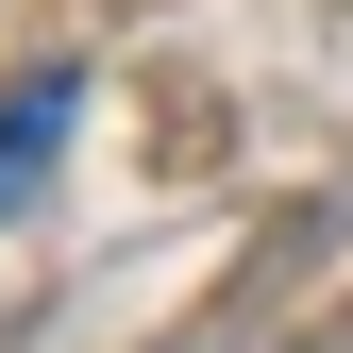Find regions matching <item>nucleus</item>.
Here are the masks:
<instances>
[{"label":"nucleus","mask_w":353,"mask_h":353,"mask_svg":"<svg viewBox=\"0 0 353 353\" xmlns=\"http://www.w3.org/2000/svg\"><path fill=\"white\" fill-rule=\"evenodd\" d=\"M68 118H84V68H34L17 101H0V202H34V185H51V152H68Z\"/></svg>","instance_id":"obj_1"}]
</instances>
